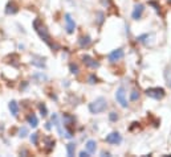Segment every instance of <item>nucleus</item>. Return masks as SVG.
Masks as SVG:
<instances>
[{"mask_svg": "<svg viewBox=\"0 0 171 157\" xmlns=\"http://www.w3.org/2000/svg\"><path fill=\"white\" fill-rule=\"evenodd\" d=\"M33 26H35L36 32L39 33V36H40L48 45H50L53 48V44H52V41H50V36H49V33H48V31H46L45 25H43V23H41L40 20H35L33 21Z\"/></svg>", "mask_w": 171, "mask_h": 157, "instance_id": "obj_1", "label": "nucleus"}, {"mask_svg": "<svg viewBox=\"0 0 171 157\" xmlns=\"http://www.w3.org/2000/svg\"><path fill=\"white\" fill-rule=\"evenodd\" d=\"M107 107V102L105 98H97L96 100H93L89 104V111L92 114H100V112H104Z\"/></svg>", "mask_w": 171, "mask_h": 157, "instance_id": "obj_2", "label": "nucleus"}, {"mask_svg": "<svg viewBox=\"0 0 171 157\" xmlns=\"http://www.w3.org/2000/svg\"><path fill=\"white\" fill-rule=\"evenodd\" d=\"M146 95L153 99H162L165 97V90L162 87H151L146 90Z\"/></svg>", "mask_w": 171, "mask_h": 157, "instance_id": "obj_3", "label": "nucleus"}, {"mask_svg": "<svg viewBox=\"0 0 171 157\" xmlns=\"http://www.w3.org/2000/svg\"><path fill=\"white\" fill-rule=\"evenodd\" d=\"M116 99H117V102L121 104L123 108L125 107H128V100H126V92H125V89L123 87H119L118 90H117V92H116Z\"/></svg>", "mask_w": 171, "mask_h": 157, "instance_id": "obj_4", "label": "nucleus"}, {"mask_svg": "<svg viewBox=\"0 0 171 157\" xmlns=\"http://www.w3.org/2000/svg\"><path fill=\"white\" fill-rule=\"evenodd\" d=\"M106 141L109 144H119L122 141V137L118 132H111L110 135L106 136Z\"/></svg>", "mask_w": 171, "mask_h": 157, "instance_id": "obj_5", "label": "nucleus"}, {"mask_svg": "<svg viewBox=\"0 0 171 157\" xmlns=\"http://www.w3.org/2000/svg\"><path fill=\"white\" fill-rule=\"evenodd\" d=\"M122 57H123V50H122V49H116V50H113L110 54H109V61H110V62H117V61H119Z\"/></svg>", "mask_w": 171, "mask_h": 157, "instance_id": "obj_6", "label": "nucleus"}, {"mask_svg": "<svg viewBox=\"0 0 171 157\" xmlns=\"http://www.w3.org/2000/svg\"><path fill=\"white\" fill-rule=\"evenodd\" d=\"M65 23H67V32L68 33H73V32H74V28H76V24L69 13L65 15Z\"/></svg>", "mask_w": 171, "mask_h": 157, "instance_id": "obj_7", "label": "nucleus"}, {"mask_svg": "<svg viewBox=\"0 0 171 157\" xmlns=\"http://www.w3.org/2000/svg\"><path fill=\"white\" fill-rule=\"evenodd\" d=\"M143 9H145V7H143L142 4H137V6L134 7L133 15H131L134 20H138V19H141V16H142V13H143Z\"/></svg>", "mask_w": 171, "mask_h": 157, "instance_id": "obj_8", "label": "nucleus"}, {"mask_svg": "<svg viewBox=\"0 0 171 157\" xmlns=\"http://www.w3.org/2000/svg\"><path fill=\"white\" fill-rule=\"evenodd\" d=\"M82 61H84V63L86 66H89V67H98V62H96V61L93 60L92 57H89V56H84V57H82Z\"/></svg>", "mask_w": 171, "mask_h": 157, "instance_id": "obj_9", "label": "nucleus"}, {"mask_svg": "<svg viewBox=\"0 0 171 157\" xmlns=\"http://www.w3.org/2000/svg\"><path fill=\"white\" fill-rule=\"evenodd\" d=\"M8 107H9L11 114L13 115V116H18V115H19V106H18V103L15 102V100H12V102H9Z\"/></svg>", "mask_w": 171, "mask_h": 157, "instance_id": "obj_10", "label": "nucleus"}, {"mask_svg": "<svg viewBox=\"0 0 171 157\" xmlns=\"http://www.w3.org/2000/svg\"><path fill=\"white\" fill-rule=\"evenodd\" d=\"M96 148H97V143H96L94 140H89V141L86 143V151L89 152L90 154L96 152Z\"/></svg>", "mask_w": 171, "mask_h": 157, "instance_id": "obj_11", "label": "nucleus"}, {"mask_svg": "<svg viewBox=\"0 0 171 157\" xmlns=\"http://www.w3.org/2000/svg\"><path fill=\"white\" fill-rule=\"evenodd\" d=\"M165 81L168 87H171V66H167L165 70Z\"/></svg>", "mask_w": 171, "mask_h": 157, "instance_id": "obj_12", "label": "nucleus"}, {"mask_svg": "<svg viewBox=\"0 0 171 157\" xmlns=\"http://www.w3.org/2000/svg\"><path fill=\"white\" fill-rule=\"evenodd\" d=\"M28 123H29V126L31 127H37V124H39V120H37V117H36V115H33V114H31V115H28Z\"/></svg>", "mask_w": 171, "mask_h": 157, "instance_id": "obj_13", "label": "nucleus"}, {"mask_svg": "<svg viewBox=\"0 0 171 157\" xmlns=\"http://www.w3.org/2000/svg\"><path fill=\"white\" fill-rule=\"evenodd\" d=\"M6 12L7 13H16V12H18V7H16V4L15 3H9L8 6H7V9H6Z\"/></svg>", "mask_w": 171, "mask_h": 157, "instance_id": "obj_14", "label": "nucleus"}, {"mask_svg": "<svg viewBox=\"0 0 171 157\" xmlns=\"http://www.w3.org/2000/svg\"><path fill=\"white\" fill-rule=\"evenodd\" d=\"M67 151H68V156H74V151H76V145L73 143H69L67 145Z\"/></svg>", "mask_w": 171, "mask_h": 157, "instance_id": "obj_15", "label": "nucleus"}, {"mask_svg": "<svg viewBox=\"0 0 171 157\" xmlns=\"http://www.w3.org/2000/svg\"><path fill=\"white\" fill-rule=\"evenodd\" d=\"M89 44H90V38L88 37V36H86V37H81V38H80V45H81L82 48L88 46Z\"/></svg>", "mask_w": 171, "mask_h": 157, "instance_id": "obj_16", "label": "nucleus"}, {"mask_svg": "<svg viewBox=\"0 0 171 157\" xmlns=\"http://www.w3.org/2000/svg\"><path fill=\"white\" fill-rule=\"evenodd\" d=\"M45 143H46V147H48V149H52L53 147H55V140H53V139H50V137H46V139H45Z\"/></svg>", "mask_w": 171, "mask_h": 157, "instance_id": "obj_17", "label": "nucleus"}, {"mask_svg": "<svg viewBox=\"0 0 171 157\" xmlns=\"http://www.w3.org/2000/svg\"><path fill=\"white\" fill-rule=\"evenodd\" d=\"M69 67H70V73H73V74H77V73H78V66L76 65V63H70Z\"/></svg>", "mask_w": 171, "mask_h": 157, "instance_id": "obj_18", "label": "nucleus"}, {"mask_svg": "<svg viewBox=\"0 0 171 157\" xmlns=\"http://www.w3.org/2000/svg\"><path fill=\"white\" fill-rule=\"evenodd\" d=\"M138 98H139V92H138V91H137V90H134V91H131V95H130V99H131V100H133V102H134V100H137V99H138Z\"/></svg>", "mask_w": 171, "mask_h": 157, "instance_id": "obj_19", "label": "nucleus"}, {"mask_svg": "<svg viewBox=\"0 0 171 157\" xmlns=\"http://www.w3.org/2000/svg\"><path fill=\"white\" fill-rule=\"evenodd\" d=\"M39 108H40V112L43 116H46V107L44 104H39Z\"/></svg>", "mask_w": 171, "mask_h": 157, "instance_id": "obj_20", "label": "nucleus"}, {"mask_svg": "<svg viewBox=\"0 0 171 157\" xmlns=\"http://www.w3.org/2000/svg\"><path fill=\"white\" fill-rule=\"evenodd\" d=\"M37 139H39V133H32V136H31V141H32L33 144H37Z\"/></svg>", "mask_w": 171, "mask_h": 157, "instance_id": "obj_21", "label": "nucleus"}, {"mask_svg": "<svg viewBox=\"0 0 171 157\" xmlns=\"http://www.w3.org/2000/svg\"><path fill=\"white\" fill-rule=\"evenodd\" d=\"M27 135H28V129H27L25 127H23V128L20 129V137H25Z\"/></svg>", "mask_w": 171, "mask_h": 157, "instance_id": "obj_22", "label": "nucleus"}, {"mask_svg": "<svg viewBox=\"0 0 171 157\" xmlns=\"http://www.w3.org/2000/svg\"><path fill=\"white\" fill-rule=\"evenodd\" d=\"M109 119H110L111 122H116V120L118 119V115H117L116 112H110V115H109Z\"/></svg>", "mask_w": 171, "mask_h": 157, "instance_id": "obj_23", "label": "nucleus"}, {"mask_svg": "<svg viewBox=\"0 0 171 157\" xmlns=\"http://www.w3.org/2000/svg\"><path fill=\"white\" fill-rule=\"evenodd\" d=\"M89 83H92V85L97 83V78L94 77V75H90V77H89Z\"/></svg>", "mask_w": 171, "mask_h": 157, "instance_id": "obj_24", "label": "nucleus"}, {"mask_svg": "<svg viewBox=\"0 0 171 157\" xmlns=\"http://www.w3.org/2000/svg\"><path fill=\"white\" fill-rule=\"evenodd\" d=\"M80 156H81V157H88V156H89V152H84V151H82L81 152V153H80Z\"/></svg>", "mask_w": 171, "mask_h": 157, "instance_id": "obj_25", "label": "nucleus"}]
</instances>
